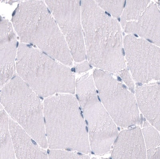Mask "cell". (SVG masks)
<instances>
[{"instance_id": "cell-1", "label": "cell", "mask_w": 160, "mask_h": 159, "mask_svg": "<svg viewBox=\"0 0 160 159\" xmlns=\"http://www.w3.org/2000/svg\"><path fill=\"white\" fill-rule=\"evenodd\" d=\"M82 21L87 57L92 66L111 73L126 68L122 26L107 15L95 1L81 3Z\"/></svg>"}, {"instance_id": "cell-2", "label": "cell", "mask_w": 160, "mask_h": 159, "mask_svg": "<svg viewBox=\"0 0 160 159\" xmlns=\"http://www.w3.org/2000/svg\"><path fill=\"white\" fill-rule=\"evenodd\" d=\"M12 22L22 43L38 48L66 66H72L65 38L44 1H20Z\"/></svg>"}, {"instance_id": "cell-3", "label": "cell", "mask_w": 160, "mask_h": 159, "mask_svg": "<svg viewBox=\"0 0 160 159\" xmlns=\"http://www.w3.org/2000/svg\"><path fill=\"white\" fill-rule=\"evenodd\" d=\"M43 107L50 149L91 152L85 119L77 98L71 94H57L47 98Z\"/></svg>"}, {"instance_id": "cell-4", "label": "cell", "mask_w": 160, "mask_h": 159, "mask_svg": "<svg viewBox=\"0 0 160 159\" xmlns=\"http://www.w3.org/2000/svg\"><path fill=\"white\" fill-rule=\"evenodd\" d=\"M16 69L20 77L40 97L75 93V77L71 69L31 45H18Z\"/></svg>"}, {"instance_id": "cell-5", "label": "cell", "mask_w": 160, "mask_h": 159, "mask_svg": "<svg viewBox=\"0 0 160 159\" xmlns=\"http://www.w3.org/2000/svg\"><path fill=\"white\" fill-rule=\"evenodd\" d=\"M1 89V105L6 112L40 147L47 148L43 107L39 96L17 74Z\"/></svg>"}, {"instance_id": "cell-6", "label": "cell", "mask_w": 160, "mask_h": 159, "mask_svg": "<svg viewBox=\"0 0 160 159\" xmlns=\"http://www.w3.org/2000/svg\"><path fill=\"white\" fill-rule=\"evenodd\" d=\"M93 77L89 74L76 83L77 99L88 126L91 151L104 155L109 152L118 133L116 124L97 94Z\"/></svg>"}, {"instance_id": "cell-7", "label": "cell", "mask_w": 160, "mask_h": 159, "mask_svg": "<svg viewBox=\"0 0 160 159\" xmlns=\"http://www.w3.org/2000/svg\"><path fill=\"white\" fill-rule=\"evenodd\" d=\"M93 77L101 103L116 124L126 129L142 124L134 93L109 72L96 69Z\"/></svg>"}, {"instance_id": "cell-8", "label": "cell", "mask_w": 160, "mask_h": 159, "mask_svg": "<svg viewBox=\"0 0 160 159\" xmlns=\"http://www.w3.org/2000/svg\"><path fill=\"white\" fill-rule=\"evenodd\" d=\"M45 2L65 38L73 59L78 62L85 60L87 54L80 1Z\"/></svg>"}, {"instance_id": "cell-9", "label": "cell", "mask_w": 160, "mask_h": 159, "mask_svg": "<svg viewBox=\"0 0 160 159\" xmlns=\"http://www.w3.org/2000/svg\"><path fill=\"white\" fill-rule=\"evenodd\" d=\"M126 62L133 80L140 84L160 81V48L128 35L123 40Z\"/></svg>"}, {"instance_id": "cell-10", "label": "cell", "mask_w": 160, "mask_h": 159, "mask_svg": "<svg viewBox=\"0 0 160 159\" xmlns=\"http://www.w3.org/2000/svg\"><path fill=\"white\" fill-rule=\"evenodd\" d=\"M17 38L12 24L1 16L0 22L1 88L15 74Z\"/></svg>"}, {"instance_id": "cell-11", "label": "cell", "mask_w": 160, "mask_h": 159, "mask_svg": "<svg viewBox=\"0 0 160 159\" xmlns=\"http://www.w3.org/2000/svg\"><path fill=\"white\" fill-rule=\"evenodd\" d=\"M112 147V159H148L145 140L139 126L122 130Z\"/></svg>"}, {"instance_id": "cell-12", "label": "cell", "mask_w": 160, "mask_h": 159, "mask_svg": "<svg viewBox=\"0 0 160 159\" xmlns=\"http://www.w3.org/2000/svg\"><path fill=\"white\" fill-rule=\"evenodd\" d=\"M128 35H137L160 48V11L151 3L138 21L128 23L123 28Z\"/></svg>"}, {"instance_id": "cell-13", "label": "cell", "mask_w": 160, "mask_h": 159, "mask_svg": "<svg viewBox=\"0 0 160 159\" xmlns=\"http://www.w3.org/2000/svg\"><path fill=\"white\" fill-rule=\"evenodd\" d=\"M135 92L140 110L160 134V83L138 85Z\"/></svg>"}, {"instance_id": "cell-14", "label": "cell", "mask_w": 160, "mask_h": 159, "mask_svg": "<svg viewBox=\"0 0 160 159\" xmlns=\"http://www.w3.org/2000/svg\"><path fill=\"white\" fill-rule=\"evenodd\" d=\"M9 126L17 159H48L45 150L10 118Z\"/></svg>"}, {"instance_id": "cell-15", "label": "cell", "mask_w": 160, "mask_h": 159, "mask_svg": "<svg viewBox=\"0 0 160 159\" xmlns=\"http://www.w3.org/2000/svg\"><path fill=\"white\" fill-rule=\"evenodd\" d=\"M1 159H17L9 130V117L1 106Z\"/></svg>"}, {"instance_id": "cell-16", "label": "cell", "mask_w": 160, "mask_h": 159, "mask_svg": "<svg viewBox=\"0 0 160 159\" xmlns=\"http://www.w3.org/2000/svg\"><path fill=\"white\" fill-rule=\"evenodd\" d=\"M150 1H128L121 16V25L123 29L128 22L137 21L149 5Z\"/></svg>"}, {"instance_id": "cell-17", "label": "cell", "mask_w": 160, "mask_h": 159, "mask_svg": "<svg viewBox=\"0 0 160 159\" xmlns=\"http://www.w3.org/2000/svg\"><path fill=\"white\" fill-rule=\"evenodd\" d=\"M148 159H160V134L155 129L143 133Z\"/></svg>"}, {"instance_id": "cell-18", "label": "cell", "mask_w": 160, "mask_h": 159, "mask_svg": "<svg viewBox=\"0 0 160 159\" xmlns=\"http://www.w3.org/2000/svg\"><path fill=\"white\" fill-rule=\"evenodd\" d=\"M98 6L104 11L108 12L113 18L121 16L125 8V1H95Z\"/></svg>"}, {"instance_id": "cell-19", "label": "cell", "mask_w": 160, "mask_h": 159, "mask_svg": "<svg viewBox=\"0 0 160 159\" xmlns=\"http://www.w3.org/2000/svg\"><path fill=\"white\" fill-rule=\"evenodd\" d=\"M48 159H89V156L79 152L58 149L48 152Z\"/></svg>"}, {"instance_id": "cell-20", "label": "cell", "mask_w": 160, "mask_h": 159, "mask_svg": "<svg viewBox=\"0 0 160 159\" xmlns=\"http://www.w3.org/2000/svg\"><path fill=\"white\" fill-rule=\"evenodd\" d=\"M131 73L128 68H126L118 73L120 77L128 87L129 91L134 93H135V86Z\"/></svg>"}, {"instance_id": "cell-21", "label": "cell", "mask_w": 160, "mask_h": 159, "mask_svg": "<svg viewBox=\"0 0 160 159\" xmlns=\"http://www.w3.org/2000/svg\"><path fill=\"white\" fill-rule=\"evenodd\" d=\"M91 64L88 61L78 64L75 67L76 72L78 73H82L91 69L92 68Z\"/></svg>"}, {"instance_id": "cell-22", "label": "cell", "mask_w": 160, "mask_h": 159, "mask_svg": "<svg viewBox=\"0 0 160 159\" xmlns=\"http://www.w3.org/2000/svg\"><path fill=\"white\" fill-rule=\"evenodd\" d=\"M2 1V2H5L6 3L12 4L15 2H20V1H12V0H10V1Z\"/></svg>"}, {"instance_id": "cell-23", "label": "cell", "mask_w": 160, "mask_h": 159, "mask_svg": "<svg viewBox=\"0 0 160 159\" xmlns=\"http://www.w3.org/2000/svg\"><path fill=\"white\" fill-rule=\"evenodd\" d=\"M92 159H109L108 158H101L99 159L96 158H93Z\"/></svg>"}, {"instance_id": "cell-24", "label": "cell", "mask_w": 160, "mask_h": 159, "mask_svg": "<svg viewBox=\"0 0 160 159\" xmlns=\"http://www.w3.org/2000/svg\"><path fill=\"white\" fill-rule=\"evenodd\" d=\"M158 9H159V11H160V4L158 6Z\"/></svg>"}]
</instances>
